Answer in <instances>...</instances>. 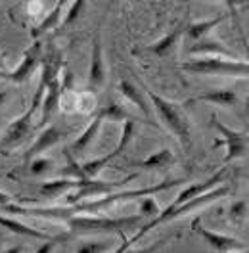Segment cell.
Listing matches in <instances>:
<instances>
[{
  "label": "cell",
  "instance_id": "8fae6325",
  "mask_svg": "<svg viewBox=\"0 0 249 253\" xmlns=\"http://www.w3.org/2000/svg\"><path fill=\"white\" fill-rule=\"evenodd\" d=\"M190 54L192 56H218V58H230V60H238L240 56L230 50L228 46H224L218 39H213L211 35H205L202 39L194 41V44L190 48Z\"/></svg>",
  "mask_w": 249,
  "mask_h": 253
},
{
  "label": "cell",
  "instance_id": "30bf717a",
  "mask_svg": "<svg viewBox=\"0 0 249 253\" xmlns=\"http://www.w3.org/2000/svg\"><path fill=\"white\" fill-rule=\"evenodd\" d=\"M106 83V63H104V48L102 41L96 35L92 44V54H90V69H88V88L98 92Z\"/></svg>",
  "mask_w": 249,
  "mask_h": 253
},
{
  "label": "cell",
  "instance_id": "44dd1931",
  "mask_svg": "<svg viewBox=\"0 0 249 253\" xmlns=\"http://www.w3.org/2000/svg\"><path fill=\"white\" fill-rule=\"evenodd\" d=\"M226 19V16H217L213 17V19H205V21H198V23H192V25H186V37L188 41H198V39H202L205 35H209V33L213 31L215 27H217L218 23H222Z\"/></svg>",
  "mask_w": 249,
  "mask_h": 253
},
{
  "label": "cell",
  "instance_id": "f1b7e54d",
  "mask_svg": "<svg viewBox=\"0 0 249 253\" xmlns=\"http://www.w3.org/2000/svg\"><path fill=\"white\" fill-rule=\"evenodd\" d=\"M218 2L228 4V6H230V12H234L236 6H244V4H248V0H218Z\"/></svg>",
  "mask_w": 249,
  "mask_h": 253
},
{
  "label": "cell",
  "instance_id": "7402d4cb",
  "mask_svg": "<svg viewBox=\"0 0 249 253\" xmlns=\"http://www.w3.org/2000/svg\"><path fill=\"white\" fill-rule=\"evenodd\" d=\"M174 161V156L169 148H161L156 154H152L150 158H146L142 161V169H163L167 165H171Z\"/></svg>",
  "mask_w": 249,
  "mask_h": 253
},
{
  "label": "cell",
  "instance_id": "52a82bcc",
  "mask_svg": "<svg viewBox=\"0 0 249 253\" xmlns=\"http://www.w3.org/2000/svg\"><path fill=\"white\" fill-rule=\"evenodd\" d=\"M194 228H196V232L202 234L203 240H205L215 252H246V250H248L244 242H240V240H236V238H232V236H226V234L213 232V230L202 226V219H200V217L194 221Z\"/></svg>",
  "mask_w": 249,
  "mask_h": 253
},
{
  "label": "cell",
  "instance_id": "9a60e30c",
  "mask_svg": "<svg viewBox=\"0 0 249 253\" xmlns=\"http://www.w3.org/2000/svg\"><path fill=\"white\" fill-rule=\"evenodd\" d=\"M184 31H186V25H176L171 33H167L165 37H161L152 46H148V52H152L157 58H167L172 52V48L176 46L178 39L184 35Z\"/></svg>",
  "mask_w": 249,
  "mask_h": 253
},
{
  "label": "cell",
  "instance_id": "7a4b0ae2",
  "mask_svg": "<svg viewBox=\"0 0 249 253\" xmlns=\"http://www.w3.org/2000/svg\"><path fill=\"white\" fill-rule=\"evenodd\" d=\"M186 180L184 178H172V180H163L156 186H150V188H140V190H124V192H108L104 198L100 200H90L86 204H73L75 207V213H98V211H104L106 207L113 206L117 202H124V200H132V198H142V196H154V194H159L163 190L174 188L178 184H184Z\"/></svg>",
  "mask_w": 249,
  "mask_h": 253
},
{
  "label": "cell",
  "instance_id": "8992f818",
  "mask_svg": "<svg viewBox=\"0 0 249 253\" xmlns=\"http://www.w3.org/2000/svg\"><path fill=\"white\" fill-rule=\"evenodd\" d=\"M228 192H230L228 186H215V188L207 190V192H203V194H200V196H196V198L188 200V202H184V204H180L178 207H174L171 213L167 215V221L178 219V217H184V215H188L190 211H196V209L207 206V204H213V202H217L218 198L226 196Z\"/></svg>",
  "mask_w": 249,
  "mask_h": 253
},
{
  "label": "cell",
  "instance_id": "484cf974",
  "mask_svg": "<svg viewBox=\"0 0 249 253\" xmlns=\"http://www.w3.org/2000/svg\"><path fill=\"white\" fill-rule=\"evenodd\" d=\"M159 206H157V202L152 198V196H144L140 200V215L142 217H157L159 215Z\"/></svg>",
  "mask_w": 249,
  "mask_h": 253
},
{
  "label": "cell",
  "instance_id": "cb8c5ba5",
  "mask_svg": "<svg viewBox=\"0 0 249 253\" xmlns=\"http://www.w3.org/2000/svg\"><path fill=\"white\" fill-rule=\"evenodd\" d=\"M228 219L236 224H242L248 219V202L246 200H240V202H234L230 211H228Z\"/></svg>",
  "mask_w": 249,
  "mask_h": 253
},
{
  "label": "cell",
  "instance_id": "ba28073f",
  "mask_svg": "<svg viewBox=\"0 0 249 253\" xmlns=\"http://www.w3.org/2000/svg\"><path fill=\"white\" fill-rule=\"evenodd\" d=\"M33 115L35 110H27L19 119H16L12 125L6 128L2 142H0V150H8V148H16L29 136V130L33 125Z\"/></svg>",
  "mask_w": 249,
  "mask_h": 253
},
{
  "label": "cell",
  "instance_id": "9c48e42d",
  "mask_svg": "<svg viewBox=\"0 0 249 253\" xmlns=\"http://www.w3.org/2000/svg\"><path fill=\"white\" fill-rule=\"evenodd\" d=\"M42 58V44L39 41H35L31 46L27 48V52L23 54V60L17 65L12 73L6 75V81H12V83H25L33 75V71L37 69V65Z\"/></svg>",
  "mask_w": 249,
  "mask_h": 253
},
{
  "label": "cell",
  "instance_id": "e0dca14e",
  "mask_svg": "<svg viewBox=\"0 0 249 253\" xmlns=\"http://www.w3.org/2000/svg\"><path fill=\"white\" fill-rule=\"evenodd\" d=\"M69 2H71V0H58V2H56V6L48 12V16L31 31L33 39H39V37H42V35L48 33L50 29L58 27V25H60V19H62V16H63V10H65V6H67Z\"/></svg>",
  "mask_w": 249,
  "mask_h": 253
},
{
  "label": "cell",
  "instance_id": "5b68a950",
  "mask_svg": "<svg viewBox=\"0 0 249 253\" xmlns=\"http://www.w3.org/2000/svg\"><path fill=\"white\" fill-rule=\"evenodd\" d=\"M211 126H215L218 130V134H222L224 142H226V158H224V163H230L234 159H242V158H248V144L249 138L246 132L242 130H234L230 126H226L224 123L218 121V117L213 113L211 115Z\"/></svg>",
  "mask_w": 249,
  "mask_h": 253
},
{
  "label": "cell",
  "instance_id": "7c38bea8",
  "mask_svg": "<svg viewBox=\"0 0 249 253\" xmlns=\"http://www.w3.org/2000/svg\"><path fill=\"white\" fill-rule=\"evenodd\" d=\"M60 96H62V81L60 77H54L46 83L44 96H42V121H48L56 110L60 108Z\"/></svg>",
  "mask_w": 249,
  "mask_h": 253
},
{
  "label": "cell",
  "instance_id": "6da1fadb",
  "mask_svg": "<svg viewBox=\"0 0 249 253\" xmlns=\"http://www.w3.org/2000/svg\"><path fill=\"white\" fill-rule=\"evenodd\" d=\"M146 96H148L150 104L154 106V110H156L157 117L163 123V126H167L184 148H190L192 138H190V123H188L186 108L182 104H174V102L156 94L152 90H146Z\"/></svg>",
  "mask_w": 249,
  "mask_h": 253
},
{
  "label": "cell",
  "instance_id": "f546056e",
  "mask_svg": "<svg viewBox=\"0 0 249 253\" xmlns=\"http://www.w3.org/2000/svg\"><path fill=\"white\" fill-rule=\"evenodd\" d=\"M12 200H14V196H10L6 192H0V207L6 206V204H12Z\"/></svg>",
  "mask_w": 249,
  "mask_h": 253
},
{
  "label": "cell",
  "instance_id": "4fadbf2b",
  "mask_svg": "<svg viewBox=\"0 0 249 253\" xmlns=\"http://www.w3.org/2000/svg\"><path fill=\"white\" fill-rule=\"evenodd\" d=\"M102 123H104V119H102L100 115H96L92 121H90V125L83 130V134L79 136L75 142L71 144L69 154H71L73 158L83 156V154H84V152L90 148V144L96 140V136H98V132H100V128H102Z\"/></svg>",
  "mask_w": 249,
  "mask_h": 253
},
{
  "label": "cell",
  "instance_id": "1f68e13d",
  "mask_svg": "<svg viewBox=\"0 0 249 253\" xmlns=\"http://www.w3.org/2000/svg\"><path fill=\"white\" fill-rule=\"evenodd\" d=\"M0 69H4V58L0 56Z\"/></svg>",
  "mask_w": 249,
  "mask_h": 253
},
{
  "label": "cell",
  "instance_id": "2e32d148",
  "mask_svg": "<svg viewBox=\"0 0 249 253\" xmlns=\"http://www.w3.org/2000/svg\"><path fill=\"white\" fill-rule=\"evenodd\" d=\"M83 178H60V180H48L41 186V194L48 200H56L60 196H65L69 190L81 186Z\"/></svg>",
  "mask_w": 249,
  "mask_h": 253
},
{
  "label": "cell",
  "instance_id": "5bb4252c",
  "mask_svg": "<svg viewBox=\"0 0 249 253\" xmlns=\"http://www.w3.org/2000/svg\"><path fill=\"white\" fill-rule=\"evenodd\" d=\"M62 130L58 128L56 125H50L46 126L41 134H39V138H37V142L33 144V148L25 154V159L29 161L31 158H35V156H41L42 152H46V150H50L52 146H56V144L60 142V138H62Z\"/></svg>",
  "mask_w": 249,
  "mask_h": 253
},
{
  "label": "cell",
  "instance_id": "4316f807",
  "mask_svg": "<svg viewBox=\"0 0 249 253\" xmlns=\"http://www.w3.org/2000/svg\"><path fill=\"white\" fill-rule=\"evenodd\" d=\"M31 163H29V171L33 174H42L46 173L48 169H50V165H52V161L46 158H42V156H35V158L29 159Z\"/></svg>",
  "mask_w": 249,
  "mask_h": 253
},
{
  "label": "cell",
  "instance_id": "d4e9b609",
  "mask_svg": "<svg viewBox=\"0 0 249 253\" xmlns=\"http://www.w3.org/2000/svg\"><path fill=\"white\" fill-rule=\"evenodd\" d=\"M83 8H84V0H71L69 10L65 12V17H63V21L60 23V27H67V25H71L73 21H77L79 16H81V12H83Z\"/></svg>",
  "mask_w": 249,
  "mask_h": 253
},
{
  "label": "cell",
  "instance_id": "ffe728a7",
  "mask_svg": "<svg viewBox=\"0 0 249 253\" xmlns=\"http://www.w3.org/2000/svg\"><path fill=\"white\" fill-rule=\"evenodd\" d=\"M0 226H4V228H8L10 232H14V234H19V236H27V238H37V240H46V242H54V238L44 234V232H41V230H35L31 226H25V224H21V222L14 221V219H8V217H2L0 215Z\"/></svg>",
  "mask_w": 249,
  "mask_h": 253
},
{
  "label": "cell",
  "instance_id": "277c9868",
  "mask_svg": "<svg viewBox=\"0 0 249 253\" xmlns=\"http://www.w3.org/2000/svg\"><path fill=\"white\" fill-rule=\"evenodd\" d=\"M142 215L134 217H121V219H108V217H86L75 213L67 219V224L75 232H90V230H124L130 226H136L140 222Z\"/></svg>",
  "mask_w": 249,
  "mask_h": 253
},
{
  "label": "cell",
  "instance_id": "ac0fdd59",
  "mask_svg": "<svg viewBox=\"0 0 249 253\" xmlns=\"http://www.w3.org/2000/svg\"><path fill=\"white\" fill-rule=\"evenodd\" d=\"M119 90H121V94H123L126 100H130L146 117H152V106L148 104L144 92H142L134 83H130V81H121V83H119Z\"/></svg>",
  "mask_w": 249,
  "mask_h": 253
},
{
  "label": "cell",
  "instance_id": "3957f363",
  "mask_svg": "<svg viewBox=\"0 0 249 253\" xmlns=\"http://www.w3.org/2000/svg\"><path fill=\"white\" fill-rule=\"evenodd\" d=\"M182 69L194 75H205V77H248L249 65L242 60H220L218 56L213 58H202V60H192V62L182 63Z\"/></svg>",
  "mask_w": 249,
  "mask_h": 253
},
{
  "label": "cell",
  "instance_id": "603a6c76",
  "mask_svg": "<svg viewBox=\"0 0 249 253\" xmlns=\"http://www.w3.org/2000/svg\"><path fill=\"white\" fill-rule=\"evenodd\" d=\"M98 115H100L104 121H117V123L126 121V119H132V115L124 110L123 106H119V104H108L106 108L100 110Z\"/></svg>",
  "mask_w": 249,
  "mask_h": 253
},
{
  "label": "cell",
  "instance_id": "d6986e66",
  "mask_svg": "<svg viewBox=\"0 0 249 253\" xmlns=\"http://www.w3.org/2000/svg\"><path fill=\"white\" fill-rule=\"evenodd\" d=\"M192 102H207V104H215V106H222V108H234L238 104V96L232 90H213V92H203V94L196 96L192 100H188L186 104Z\"/></svg>",
  "mask_w": 249,
  "mask_h": 253
},
{
  "label": "cell",
  "instance_id": "83f0119b",
  "mask_svg": "<svg viewBox=\"0 0 249 253\" xmlns=\"http://www.w3.org/2000/svg\"><path fill=\"white\" fill-rule=\"evenodd\" d=\"M77 252L81 253H102V252H109V248L106 244H83L79 246Z\"/></svg>",
  "mask_w": 249,
  "mask_h": 253
},
{
  "label": "cell",
  "instance_id": "4dcf8cb0",
  "mask_svg": "<svg viewBox=\"0 0 249 253\" xmlns=\"http://www.w3.org/2000/svg\"><path fill=\"white\" fill-rule=\"evenodd\" d=\"M6 75H8V71H6V69H0V81L6 79Z\"/></svg>",
  "mask_w": 249,
  "mask_h": 253
}]
</instances>
